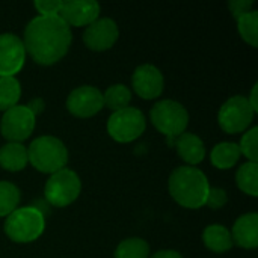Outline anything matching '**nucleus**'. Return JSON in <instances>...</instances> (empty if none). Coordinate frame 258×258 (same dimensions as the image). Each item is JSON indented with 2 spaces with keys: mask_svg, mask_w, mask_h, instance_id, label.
<instances>
[{
  "mask_svg": "<svg viewBox=\"0 0 258 258\" xmlns=\"http://www.w3.org/2000/svg\"><path fill=\"white\" fill-rule=\"evenodd\" d=\"M23 45L26 53L39 65L59 62L70 50L73 42L71 27L59 17L38 15L24 29Z\"/></svg>",
  "mask_w": 258,
  "mask_h": 258,
  "instance_id": "1",
  "label": "nucleus"
},
{
  "mask_svg": "<svg viewBox=\"0 0 258 258\" xmlns=\"http://www.w3.org/2000/svg\"><path fill=\"white\" fill-rule=\"evenodd\" d=\"M209 189L206 174L195 166H180L169 177V194L184 209L204 207Z\"/></svg>",
  "mask_w": 258,
  "mask_h": 258,
  "instance_id": "2",
  "label": "nucleus"
},
{
  "mask_svg": "<svg viewBox=\"0 0 258 258\" xmlns=\"http://www.w3.org/2000/svg\"><path fill=\"white\" fill-rule=\"evenodd\" d=\"M27 160L36 171L51 175L65 168L68 150L54 136H39L27 148Z\"/></svg>",
  "mask_w": 258,
  "mask_h": 258,
  "instance_id": "3",
  "label": "nucleus"
},
{
  "mask_svg": "<svg viewBox=\"0 0 258 258\" xmlns=\"http://www.w3.org/2000/svg\"><path fill=\"white\" fill-rule=\"evenodd\" d=\"M44 213L36 207L17 209L5 221V233L15 243L35 242L44 233Z\"/></svg>",
  "mask_w": 258,
  "mask_h": 258,
  "instance_id": "4",
  "label": "nucleus"
},
{
  "mask_svg": "<svg viewBox=\"0 0 258 258\" xmlns=\"http://www.w3.org/2000/svg\"><path fill=\"white\" fill-rule=\"evenodd\" d=\"M153 125L172 141L186 132L189 124V113L186 107L174 100H162L156 103L150 113Z\"/></svg>",
  "mask_w": 258,
  "mask_h": 258,
  "instance_id": "5",
  "label": "nucleus"
},
{
  "mask_svg": "<svg viewBox=\"0 0 258 258\" xmlns=\"http://www.w3.org/2000/svg\"><path fill=\"white\" fill-rule=\"evenodd\" d=\"M82 190V181L79 175L71 169H60L50 175L45 183L44 195L50 206L67 207L73 204Z\"/></svg>",
  "mask_w": 258,
  "mask_h": 258,
  "instance_id": "6",
  "label": "nucleus"
},
{
  "mask_svg": "<svg viewBox=\"0 0 258 258\" xmlns=\"http://www.w3.org/2000/svg\"><path fill=\"white\" fill-rule=\"evenodd\" d=\"M145 115L136 107H125L118 112H112L107 121V132L116 142L127 144L136 141L145 132Z\"/></svg>",
  "mask_w": 258,
  "mask_h": 258,
  "instance_id": "7",
  "label": "nucleus"
},
{
  "mask_svg": "<svg viewBox=\"0 0 258 258\" xmlns=\"http://www.w3.org/2000/svg\"><path fill=\"white\" fill-rule=\"evenodd\" d=\"M254 115L255 112L251 109L248 98L243 95H234L219 109L218 122L225 133L236 135L245 132L251 125Z\"/></svg>",
  "mask_w": 258,
  "mask_h": 258,
  "instance_id": "8",
  "label": "nucleus"
},
{
  "mask_svg": "<svg viewBox=\"0 0 258 258\" xmlns=\"http://www.w3.org/2000/svg\"><path fill=\"white\" fill-rule=\"evenodd\" d=\"M36 116L29 110L27 106L17 104L6 110L0 121V132L9 142L21 144L26 141L35 128Z\"/></svg>",
  "mask_w": 258,
  "mask_h": 258,
  "instance_id": "9",
  "label": "nucleus"
},
{
  "mask_svg": "<svg viewBox=\"0 0 258 258\" xmlns=\"http://www.w3.org/2000/svg\"><path fill=\"white\" fill-rule=\"evenodd\" d=\"M67 109L77 118H89L103 109V94L95 86H79L67 98Z\"/></svg>",
  "mask_w": 258,
  "mask_h": 258,
  "instance_id": "10",
  "label": "nucleus"
},
{
  "mask_svg": "<svg viewBox=\"0 0 258 258\" xmlns=\"http://www.w3.org/2000/svg\"><path fill=\"white\" fill-rule=\"evenodd\" d=\"M23 41L14 33L0 35V77H14L24 65Z\"/></svg>",
  "mask_w": 258,
  "mask_h": 258,
  "instance_id": "11",
  "label": "nucleus"
},
{
  "mask_svg": "<svg viewBox=\"0 0 258 258\" xmlns=\"http://www.w3.org/2000/svg\"><path fill=\"white\" fill-rule=\"evenodd\" d=\"M119 36L116 23L110 18H97L94 23L86 26L83 33V42L92 51L109 50Z\"/></svg>",
  "mask_w": 258,
  "mask_h": 258,
  "instance_id": "12",
  "label": "nucleus"
},
{
  "mask_svg": "<svg viewBox=\"0 0 258 258\" xmlns=\"http://www.w3.org/2000/svg\"><path fill=\"white\" fill-rule=\"evenodd\" d=\"M135 92L144 100H154L162 95L165 88L163 74L154 65L145 63L135 70L132 77Z\"/></svg>",
  "mask_w": 258,
  "mask_h": 258,
  "instance_id": "13",
  "label": "nucleus"
},
{
  "mask_svg": "<svg viewBox=\"0 0 258 258\" xmlns=\"http://www.w3.org/2000/svg\"><path fill=\"white\" fill-rule=\"evenodd\" d=\"M100 15V5L94 0H67L62 2L59 17L71 27H83L94 23Z\"/></svg>",
  "mask_w": 258,
  "mask_h": 258,
  "instance_id": "14",
  "label": "nucleus"
},
{
  "mask_svg": "<svg viewBox=\"0 0 258 258\" xmlns=\"http://www.w3.org/2000/svg\"><path fill=\"white\" fill-rule=\"evenodd\" d=\"M233 243L245 249H254L258 246V215L246 213L237 218L231 231Z\"/></svg>",
  "mask_w": 258,
  "mask_h": 258,
  "instance_id": "15",
  "label": "nucleus"
},
{
  "mask_svg": "<svg viewBox=\"0 0 258 258\" xmlns=\"http://www.w3.org/2000/svg\"><path fill=\"white\" fill-rule=\"evenodd\" d=\"M177 153L181 157L183 162H186L189 166H195L201 163L206 157V145L194 133H183L177 138L175 142Z\"/></svg>",
  "mask_w": 258,
  "mask_h": 258,
  "instance_id": "16",
  "label": "nucleus"
},
{
  "mask_svg": "<svg viewBox=\"0 0 258 258\" xmlns=\"http://www.w3.org/2000/svg\"><path fill=\"white\" fill-rule=\"evenodd\" d=\"M27 160V148L23 144L8 142L0 148V166L9 172H18L26 168Z\"/></svg>",
  "mask_w": 258,
  "mask_h": 258,
  "instance_id": "17",
  "label": "nucleus"
},
{
  "mask_svg": "<svg viewBox=\"0 0 258 258\" xmlns=\"http://www.w3.org/2000/svg\"><path fill=\"white\" fill-rule=\"evenodd\" d=\"M203 242L207 249L216 252V254H224L233 248V237L231 231L227 230L224 225H209L204 233H203Z\"/></svg>",
  "mask_w": 258,
  "mask_h": 258,
  "instance_id": "18",
  "label": "nucleus"
},
{
  "mask_svg": "<svg viewBox=\"0 0 258 258\" xmlns=\"http://www.w3.org/2000/svg\"><path fill=\"white\" fill-rule=\"evenodd\" d=\"M240 156L242 154H240L237 144L221 142V144L215 145V148L212 150L210 159H212L213 166H216L218 169H230L239 162Z\"/></svg>",
  "mask_w": 258,
  "mask_h": 258,
  "instance_id": "19",
  "label": "nucleus"
},
{
  "mask_svg": "<svg viewBox=\"0 0 258 258\" xmlns=\"http://www.w3.org/2000/svg\"><path fill=\"white\" fill-rule=\"evenodd\" d=\"M130 101H132V92L122 83L107 88V91L103 94V106H106L112 112H118L128 107Z\"/></svg>",
  "mask_w": 258,
  "mask_h": 258,
  "instance_id": "20",
  "label": "nucleus"
},
{
  "mask_svg": "<svg viewBox=\"0 0 258 258\" xmlns=\"http://www.w3.org/2000/svg\"><path fill=\"white\" fill-rule=\"evenodd\" d=\"M237 186L242 192L251 197L258 195V163L246 162L240 166V169L236 174Z\"/></svg>",
  "mask_w": 258,
  "mask_h": 258,
  "instance_id": "21",
  "label": "nucleus"
},
{
  "mask_svg": "<svg viewBox=\"0 0 258 258\" xmlns=\"http://www.w3.org/2000/svg\"><path fill=\"white\" fill-rule=\"evenodd\" d=\"M21 86L15 77H0V110L6 112L18 104Z\"/></svg>",
  "mask_w": 258,
  "mask_h": 258,
  "instance_id": "22",
  "label": "nucleus"
},
{
  "mask_svg": "<svg viewBox=\"0 0 258 258\" xmlns=\"http://www.w3.org/2000/svg\"><path fill=\"white\" fill-rule=\"evenodd\" d=\"M115 258H150V246L141 237H130L116 246Z\"/></svg>",
  "mask_w": 258,
  "mask_h": 258,
  "instance_id": "23",
  "label": "nucleus"
},
{
  "mask_svg": "<svg viewBox=\"0 0 258 258\" xmlns=\"http://www.w3.org/2000/svg\"><path fill=\"white\" fill-rule=\"evenodd\" d=\"M20 204V189L9 183L0 181V218L9 216L14 210H17Z\"/></svg>",
  "mask_w": 258,
  "mask_h": 258,
  "instance_id": "24",
  "label": "nucleus"
},
{
  "mask_svg": "<svg viewBox=\"0 0 258 258\" xmlns=\"http://www.w3.org/2000/svg\"><path fill=\"white\" fill-rule=\"evenodd\" d=\"M237 29L245 42L252 47L258 45V12L251 11L237 18Z\"/></svg>",
  "mask_w": 258,
  "mask_h": 258,
  "instance_id": "25",
  "label": "nucleus"
},
{
  "mask_svg": "<svg viewBox=\"0 0 258 258\" xmlns=\"http://www.w3.org/2000/svg\"><path fill=\"white\" fill-rule=\"evenodd\" d=\"M239 150H240V154L246 156V159L249 162H258V128L257 127H252L251 130H248L240 144H239Z\"/></svg>",
  "mask_w": 258,
  "mask_h": 258,
  "instance_id": "26",
  "label": "nucleus"
},
{
  "mask_svg": "<svg viewBox=\"0 0 258 258\" xmlns=\"http://www.w3.org/2000/svg\"><path fill=\"white\" fill-rule=\"evenodd\" d=\"M227 203H228V197H227V192L224 189H219V187H210L209 189L206 206H209L213 210H218V209H222Z\"/></svg>",
  "mask_w": 258,
  "mask_h": 258,
  "instance_id": "27",
  "label": "nucleus"
},
{
  "mask_svg": "<svg viewBox=\"0 0 258 258\" xmlns=\"http://www.w3.org/2000/svg\"><path fill=\"white\" fill-rule=\"evenodd\" d=\"M35 8L39 12V15L53 17V15H59L62 2L60 0H38L35 2Z\"/></svg>",
  "mask_w": 258,
  "mask_h": 258,
  "instance_id": "28",
  "label": "nucleus"
},
{
  "mask_svg": "<svg viewBox=\"0 0 258 258\" xmlns=\"http://www.w3.org/2000/svg\"><path fill=\"white\" fill-rule=\"evenodd\" d=\"M252 5H254L252 0H233V2H230V9H231L233 17L239 18V17L251 12Z\"/></svg>",
  "mask_w": 258,
  "mask_h": 258,
  "instance_id": "29",
  "label": "nucleus"
},
{
  "mask_svg": "<svg viewBox=\"0 0 258 258\" xmlns=\"http://www.w3.org/2000/svg\"><path fill=\"white\" fill-rule=\"evenodd\" d=\"M27 107H29V110L36 116L38 113H41V112L44 110V101H42L41 98H35V100H32V101L27 104Z\"/></svg>",
  "mask_w": 258,
  "mask_h": 258,
  "instance_id": "30",
  "label": "nucleus"
},
{
  "mask_svg": "<svg viewBox=\"0 0 258 258\" xmlns=\"http://www.w3.org/2000/svg\"><path fill=\"white\" fill-rule=\"evenodd\" d=\"M150 258H184L180 252L177 251H172V249H163V251H159L156 254H153Z\"/></svg>",
  "mask_w": 258,
  "mask_h": 258,
  "instance_id": "31",
  "label": "nucleus"
},
{
  "mask_svg": "<svg viewBox=\"0 0 258 258\" xmlns=\"http://www.w3.org/2000/svg\"><path fill=\"white\" fill-rule=\"evenodd\" d=\"M257 85L252 88V91H251V97L248 98V103H249V106H251V109L254 110V112H257L258 110V100H257Z\"/></svg>",
  "mask_w": 258,
  "mask_h": 258,
  "instance_id": "32",
  "label": "nucleus"
}]
</instances>
